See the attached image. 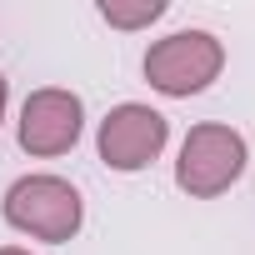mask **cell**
Returning <instances> with one entry per match:
<instances>
[{
  "mask_svg": "<svg viewBox=\"0 0 255 255\" xmlns=\"http://www.w3.org/2000/svg\"><path fill=\"white\" fill-rule=\"evenodd\" d=\"M0 215H5L10 230L30 235V240H50V245H65L80 235V220H85V200L70 180L60 175H20L5 200H0Z\"/></svg>",
  "mask_w": 255,
  "mask_h": 255,
  "instance_id": "obj_1",
  "label": "cell"
},
{
  "mask_svg": "<svg viewBox=\"0 0 255 255\" xmlns=\"http://www.w3.org/2000/svg\"><path fill=\"white\" fill-rule=\"evenodd\" d=\"M245 160H250V145L235 125H220V120H205L180 140V160H175V185L190 195V200H215L225 195L240 175H245Z\"/></svg>",
  "mask_w": 255,
  "mask_h": 255,
  "instance_id": "obj_2",
  "label": "cell"
},
{
  "mask_svg": "<svg viewBox=\"0 0 255 255\" xmlns=\"http://www.w3.org/2000/svg\"><path fill=\"white\" fill-rule=\"evenodd\" d=\"M220 70H225V45L210 30H175L145 50V80L170 100L200 95L210 80H220Z\"/></svg>",
  "mask_w": 255,
  "mask_h": 255,
  "instance_id": "obj_3",
  "label": "cell"
},
{
  "mask_svg": "<svg viewBox=\"0 0 255 255\" xmlns=\"http://www.w3.org/2000/svg\"><path fill=\"white\" fill-rule=\"evenodd\" d=\"M165 140H170V120H165L160 110L140 105V100H125V105H115V110L100 120L95 150H100V160H105L110 170L130 175V170H145L150 160H160Z\"/></svg>",
  "mask_w": 255,
  "mask_h": 255,
  "instance_id": "obj_4",
  "label": "cell"
},
{
  "mask_svg": "<svg viewBox=\"0 0 255 255\" xmlns=\"http://www.w3.org/2000/svg\"><path fill=\"white\" fill-rule=\"evenodd\" d=\"M85 130V105L75 90H60V85H45V90H30L25 105H20V120H15V140L25 155H65L75 150Z\"/></svg>",
  "mask_w": 255,
  "mask_h": 255,
  "instance_id": "obj_5",
  "label": "cell"
},
{
  "mask_svg": "<svg viewBox=\"0 0 255 255\" xmlns=\"http://www.w3.org/2000/svg\"><path fill=\"white\" fill-rule=\"evenodd\" d=\"M100 20H110L115 30H145L150 20L165 15V0H100Z\"/></svg>",
  "mask_w": 255,
  "mask_h": 255,
  "instance_id": "obj_6",
  "label": "cell"
},
{
  "mask_svg": "<svg viewBox=\"0 0 255 255\" xmlns=\"http://www.w3.org/2000/svg\"><path fill=\"white\" fill-rule=\"evenodd\" d=\"M5 105H10V85H5V75H0V120H5Z\"/></svg>",
  "mask_w": 255,
  "mask_h": 255,
  "instance_id": "obj_7",
  "label": "cell"
},
{
  "mask_svg": "<svg viewBox=\"0 0 255 255\" xmlns=\"http://www.w3.org/2000/svg\"><path fill=\"white\" fill-rule=\"evenodd\" d=\"M0 255H30V250H20V245H0Z\"/></svg>",
  "mask_w": 255,
  "mask_h": 255,
  "instance_id": "obj_8",
  "label": "cell"
}]
</instances>
